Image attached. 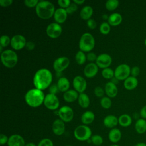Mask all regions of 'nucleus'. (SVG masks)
Here are the masks:
<instances>
[{
    "label": "nucleus",
    "mask_w": 146,
    "mask_h": 146,
    "mask_svg": "<svg viewBox=\"0 0 146 146\" xmlns=\"http://www.w3.org/2000/svg\"><path fill=\"white\" fill-rule=\"evenodd\" d=\"M136 131L139 134H143L146 132V120L144 119H138L135 125Z\"/></svg>",
    "instance_id": "28"
},
{
    "label": "nucleus",
    "mask_w": 146,
    "mask_h": 146,
    "mask_svg": "<svg viewBox=\"0 0 146 146\" xmlns=\"http://www.w3.org/2000/svg\"><path fill=\"white\" fill-rule=\"evenodd\" d=\"M33 81L36 88L45 90L51 86L52 81V73L47 68H40L35 73Z\"/></svg>",
    "instance_id": "1"
},
{
    "label": "nucleus",
    "mask_w": 146,
    "mask_h": 146,
    "mask_svg": "<svg viewBox=\"0 0 146 146\" xmlns=\"http://www.w3.org/2000/svg\"><path fill=\"white\" fill-rule=\"evenodd\" d=\"M64 100L68 103L75 102L78 99V92L75 90H68L64 92L63 95Z\"/></svg>",
    "instance_id": "22"
},
{
    "label": "nucleus",
    "mask_w": 146,
    "mask_h": 146,
    "mask_svg": "<svg viewBox=\"0 0 146 146\" xmlns=\"http://www.w3.org/2000/svg\"><path fill=\"white\" fill-rule=\"evenodd\" d=\"M140 74V68L137 66H134L131 69V74L133 77L137 76Z\"/></svg>",
    "instance_id": "45"
},
{
    "label": "nucleus",
    "mask_w": 146,
    "mask_h": 146,
    "mask_svg": "<svg viewBox=\"0 0 146 146\" xmlns=\"http://www.w3.org/2000/svg\"><path fill=\"white\" fill-rule=\"evenodd\" d=\"M135 146H146V143L144 142H140L137 143Z\"/></svg>",
    "instance_id": "53"
},
{
    "label": "nucleus",
    "mask_w": 146,
    "mask_h": 146,
    "mask_svg": "<svg viewBox=\"0 0 146 146\" xmlns=\"http://www.w3.org/2000/svg\"><path fill=\"white\" fill-rule=\"evenodd\" d=\"M102 75L104 78L107 79H111L115 76L114 71L112 68L109 67L103 69L102 71Z\"/></svg>",
    "instance_id": "33"
},
{
    "label": "nucleus",
    "mask_w": 146,
    "mask_h": 146,
    "mask_svg": "<svg viewBox=\"0 0 146 146\" xmlns=\"http://www.w3.org/2000/svg\"><path fill=\"white\" fill-rule=\"evenodd\" d=\"M13 0H0V6L2 7H7L13 3Z\"/></svg>",
    "instance_id": "48"
},
{
    "label": "nucleus",
    "mask_w": 146,
    "mask_h": 146,
    "mask_svg": "<svg viewBox=\"0 0 146 146\" xmlns=\"http://www.w3.org/2000/svg\"><path fill=\"white\" fill-rule=\"evenodd\" d=\"M39 2V1L38 0H25L24 1V3L27 7H34L36 6Z\"/></svg>",
    "instance_id": "42"
},
{
    "label": "nucleus",
    "mask_w": 146,
    "mask_h": 146,
    "mask_svg": "<svg viewBox=\"0 0 146 146\" xmlns=\"http://www.w3.org/2000/svg\"><path fill=\"white\" fill-rule=\"evenodd\" d=\"M138 85V80L136 77L129 76L124 82V86L128 90L135 89Z\"/></svg>",
    "instance_id": "23"
},
{
    "label": "nucleus",
    "mask_w": 146,
    "mask_h": 146,
    "mask_svg": "<svg viewBox=\"0 0 146 146\" xmlns=\"http://www.w3.org/2000/svg\"><path fill=\"white\" fill-rule=\"evenodd\" d=\"M104 90L100 86H97L94 88V94L98 98H103L104 94Z\"/></svg>",
    "instance_id": "39"
},
{
    "label": "nucleus",
    "mask_w": 146,
    "mask_h": 146,
    "mask_svg": "<svg viewBox=\"0 0 146 146\" xmlns=\"http://www.w3.org/2000/svg\"><path fill=\"white\" fill-rule=\"evenodd\" d=\"M84 0H74L73 2L76 3V5H82L83 3H84Z\"/></svg>",
    "instance_id": "51"
},
{
    "label": "nucleus",
    "mask_w": 146,
    "mask_h": 146,
    "mask_svg": "<svg viewBox=\"0 0 146 146\" xmlns=\"http://www.w3.org/2000/svg\"><path fill=\"white\" fill-rule=\"evenodd\" d=\"M1 59L3 66L7 68H13L17 64L18 56L12 50H4L1 54Z\"/></svg>",
    "instance_id": "4"
},
{
    "label": "nucleus",
    "mask_w": 146,
    "mask_h": 146,
    "mask_svg": "<svg viewBox=\"0 0 146 146\" xmlns=\"http://www.w3.org/2000/svg\"><path fill=\"white\" fill-rule=\"evenodd\" d=\"M144 44H145V46H146V38H145V40H144Z\"/></svg>",
    "instance_id": "57"
},
{
    "label": "nucleus",
    "mask_w": 146,
    "mask_h": 146,
    "mask_svg": "<svg viewBox=\"0 0 146 146\" xmlns=\"http://www.w3.org/2000/svg\"><path fill=\"white\" fill-rule=\"evenodd\" d=\"M118 124V118L113 115H107L103 119L104 125L109 128H114Z\"/></svg>",
    "instance_id": "20"
},
{
    "label": "nucleus",
    "mask_w": 146,
    "mask_h": 146,
    "mask_svg": "<svg viewBox=\"0 0 146 146\" xmlns=\"http://www.w3.org/2000/svg\"><path fill=\"white\" fill-rule=\"evenodd\" d=\"M9 140V137L5 134L1 133L0 135V144L1 145H5V144H7Z\"/></svg>",
    "instance_id": "47"
},
{
    "label": "nucleus",
    "mask_w": 146,
    "mask_h": 146,
    "mask_svg": "<svg viewBox=\"0 0 146 146\" xmlns=\"http://www.w3.org/2000/svg\"><path fill=\"white\" fill-rule=\"evenodd\" d=\"M119 124L123 127H129L132 122L131 117L128 114H123L118 118Z\"/></svg>",
    "instance_id": "30"
},
{
    "label": "nucleus",
    "mask_w": 146,
    "mask_h": 146,
    "mask_svg": "<svg viewBox=\"0 0 146 146\" xmlns=\"http://www.w3.org/2000/svg\"><path fill=\"white\" fill-rule=\"evenodd\" d=\"M91 142L95 145H100L103 142L102 137L99 135H92L91 137Z\"/></svg>",
    "instance_id": "36"
},
{
    "label": "nucleus",
    "mask_w": 146,
    "mask_h": 146,
    "mask_svg": "<svg viewBox=\"0 0 146 146\" xmlns=\"http://www.w3.org/2000/svg\"><path fill=\"white\" fill-rule=\"evenodd\" d=\"M87 25L90 29H94L96 27V22L94 19L90 18L87 21Z\"/></svg>",
    "instance_id": "43"
},
{
    "label": "nucleus",
    "mask_w": 146,
    "mask_h": 146,
    "mask_svg": "<svg viewBox=\"0 0 146 146\" xmlns=\"http://www.w3.org/2000/svg\"><path fill=\"white\" fill-rule=\"evenodd\" d=\"M121 138V132L118 128H114L111 129L108 133V139L113 143L119 142Z\"/></svg>",
    "instance_id": "21"
},
{
    "label": "nucleus",
    "mask_w": 146,
    "mask_h": 146,
    "mask_svg": "<svg viewBox=\"0 0 146 146\" xmlns=\"http://www.w3.org/2000/svg\"><path fill=\"white\" fill-rule=\"evenodd\" d=\"M26 43V40L23 35L17 34L11 38L10 45L14 50H20L25 47Z\"/></svg>",
    "instance_id": "12"
},
{
    "label": "nucleus",
    "mask_w": 146,
    "mask_h": 146,
    "mask_svg": "<svg viewBox=\"0 0 146 146\" xmlns=\"http://www.w3.org/2000/svg\"><path fill=\"white\" fill-rule=\"evenodd\" d=\"M131 68L127 64H121L115 70V77L119 80H125L131 74Z\"/></svg>",
    "instance_id": "7"
},
{
    "label": "nucleus",
    "mask_w": 146,
    "mask_h": 146,
    "mask_svg": "<svg viewBox=\"0 0 146 146\" xmlns=\"http://www.w3.org/2000/svg\"><path fill=\"white\" fill-rule=\"evenodd\" d=\"M123 20L122 16L118 13H114L111 14L108 19V23L110 26H116L120 25Z\"/></svg>",
    "instance_id": "24"
},
{
    "label": "nucleus",
    "mask_w": 146,
    "mask_h": 146,
    "mask_svg": "<svg viewBox=\"0 0 146 146\" xmlns=\"http://www.w3.org/2000/svg\"><path fill=\"white\" fill-rule=\"evenodd\" d=\"M87 59V56L84 53V52L82 51H78L76 55H75V60L76 62L79 64V65H82L83 64Z\"/></svg>",
    "instance_id": "31"
},
{
    "label": "nucleus",
    "mask_w": 146,
    "mask_h": 146,
    "mask_svg": "<svg viewBox=\"0 0 146 146\" xmlns=\"http://www.w3.org/2000/svg\"><path fill=\"white\" fill-rule=\"evenodd\" d=\"M112 59L111 56L106 53H103L99 55L96 60V64L101 68H108L112 63Z\"/></svg>",
    "instance_id": "13"
},
{
    "label": "nucleus",
    "mask_w": 146,
    "mask_h": 146,
    "mask_svg": "<svg viewBox=\"0 0 146 146\" xmlns=\"http://www.w3.org/2000/svg\"><path fill=\"white\" fill-rule=\"evenodd\" d=\"M78 101L79 106L84 108H87L90 103V100L88 96L84 92L79 95Z\"/></svg>",
    "instance_id": "29"
},
{
    "label": "nucleus",
    "mask_w": 146,
    "mask_h": 146,
    "mask_svg": "<svg viewBox=\"0 0 146 146\" xmlns=\"http://www.w3.org/2000/svg\"><path fill=\"white\" fill-rule=\"evenodd\" d=\"M87 59L90 61V62H94V61H96V59H97V56L93 52H90L87 54Z\"/></svg>",
    "instance_id": "44"
},
{
    "label": "nucleus",
    "mask_w": 146,
    "mask_h": 146,
    "mask_svg": "<svg viewBox=\"0 0 146 146\" xmlns=\"http://www.w3.org/2000/svg\"><path fill=\"white\" fill-rule=\"evenodd\" d=\"M62 32V28L58 23H51L46 28L47 35L51 38L56 39L60 36Z\"/></svg>",
    "instance_id": "11"
},
{
    "label": "nucleus",
    "mask_w": 146,
    "mask_h": 146,
    "mask_svg": "<svg viewBox=\"0 0 146 146\" xmlns=\"http://www.w3.org/2000/svg\"><path fill=\"white\" fill-rule=\"evenodd\" d=\"M48 90L50 91V94H55V95H56V94L58 93V91H59L56 84H54L51 85L49 87Z\"/></svg>",
    "instance_id": "46"
},
{
    "label": "nucleus",
    "mask_w": 146,
    "mask_h": 146,
    "mask_svg": "<svg viewBox=\"0 0 146 146\" xmlns=\"http://www.w3.org/2000/svg\"><path fill=\"white\" fill-rule=\"evenodd\" d=\"M77 9H78V5L74 2H72V3H71L70 6L67 9H66V10L68 14H71L74 12H75L77 10Z\"/></svg>",
    "instance_id": "40"
},
{
    "label": "nucleus",
    "mask_w": 146,
    "mask_h": 146,
    "mask_svg": "<svg viewBox=\"0 0 146 146\" xmlns=\"http://www.w3.org/2000/svg\"><path fill=\"white\" fill-rule=\"evenodd\" d=\"M44 98L43 91L35 88L27 91L25 95V100L28 106L35 108L43 103Z\"/></svg>",
    "instance_id": "2"
},
{
    "label": "nucleus",
    "mask_w": 146,
    "mask_h": 146,
    "mask_svg": "<svg viewBox=\"0 0 146 146\" xmlns=\"http://www.w3.org/2000/svg\"><path fill=\"white\" fill-rule=\"evenodd\" d=\"M111 30L110 25L107 22H102L99 26V31L100 32L104 35L108 34Z\"/></svg>",
    "instance_id": "34"
},
{
    "label": "nucleus",
    "mask_w": 146,
    "mask_h": 146,
    "mask_svg": "<svg viewBox=\"0 0 146 146\" xmlns=\"http://www.w3.org/2000/svg\"><path fill=\"white\" fill-rule=\"evenodd\" d=\"M67 15L68 14L66 9L59 7L55 10L54 14V18L56 23L60 24L64 23L66 21Z\"/></svg>",
    "instance_id": "18"
},
{
    "label": "nucleus",
    "mask_w": 146,
    "mask_h": 146,
    "mask_svg": "<svg viewBox=\"0 0 146 146\" xmlns=\"http://www.w3.org/2000/svg\"><path fill=\"white\" fill-rule=\"evenodd\" d=\"M140 114L142 119H146V105L141 108L140 111Z\"/></svg>",
    "instance_id": "50"
},
{
    "label": "nucleus",
    "mask_w": 146,
    "mask_h": 146,
    "mask_svg": "<svg viewBox=\"0 0 146 146\" xmlns=\"http://www.w3.org/2000/svg\"><path fill=\"white\" fill-rule=\"evenodd\" d=\"M108 17L109 16H108L107 14H103V15H102V18L103 19H107L108 20Z\"/></svg>",
    "instance_id": "55"
},
{
    "label": "nucleus",
    "mask_w": 146,
    "mask_h": 146,
    "mask_svg": "<svg viewBox=\"0 0 146 146\" xmlns=\"http://www.w3.org/2000/svg\"><path fill=\"white\" fill-rule=\"evenodd\" d=\"M72 84L75 90L80 94L83 93L87 87V82L86 79L80 75L76 76L74 78Z\"/></svg>",
    "instance_id": "14"
},
{
    "label": "nucleus",
    "mask_w": 146,
    "mask_h": 146,
    "mask_svg": "<svg viewBox=\"0 0 146 146\" xmlns=\"http://www.w3.org/2000/svg\"><path fill=\"white\" fill-rule=\"evenodd\" d=\"M11 43V39L7 35H3L0 38V45L3 47H7Z\"/></svg>",
    "instance_id": "37"
},
{
    "label": "nucleus",
    "mask_w": 146,
    "mask_h": 146,
    "mask_svg": "<svg viewBox=\"0 0 146 146\" xmlns=\"http://www.w3.org/2000/svg\"><path fill=\"white\" fill-rule=\"evenodd\" d=\"M54 5L50 1H39L35 7L36 15L42 19H48L54 16L55 13Z\"/></svg>",
    "instance_id": "3"
},
{
    "label": "nucleus",
    "mask_w": 146,
    "mask_h": 146,
    "mask_svg": "<svg viewBox=\"0 0 146 146\" xmlns=\"http://www.w3.org/2000/svg\"><path fill=\"white\" fill-rule=\"evenodd\" d=\"M52 130L53 133L56 136L62 135L65 131L64 122L61 119H58L54 121L52 125Z\"/></svg>",
    "instance_id": "15"
},
{
    "label": "nucleus",
    "mask_w": 146,
    "mask_h": 146,
    "mask_svg": "<svg viewBox=\"0 0 146 146\" xmlns=\"http://www.w3.org/2000/svg\"><path fill=\"white\" fill-rule=\"evenodd\" d=\"M25 146H37V145L35 143H34L30 142V143H28L26 144Z\"/></svg>",
    "instance_id": "54"
},
{
    "label": "nucleus",
    "mask_w": 146,
    "mask_h": 146,
    "mask_svg": "<svg viewBox=\"0 0 146 146\" xmlns=\"http://www.w3.org/2000/svg\"><path fill=\"white\" fill-rule=\"evenodd\" d=\"M58 89L60 91L65 92L70 88V81L66 77H60L56 83Z\"/></svg>",
    "instance_id": "25"
},
{
    "label": "nucleus",
    "mask_w": 146,
    "mask_h": 146,
    "mask_svg": "<svg viewBox=\"0 0 146 146\" xmlns=\"http://www.w3.org/2000/svg\"><path fill=\"white\" fill-rule=\"evenodd\" d=\"M8 146H25V141L23 137L18 134H14L9 137Z\"/></svg>",
    "instance_id": "16"
},
{
    "label": "nucleus",
    "mask_w": 146,
    "mask_h": 146,
    "mask_svg": "<svg viewBox=\"0 0 146 146\" xmlns=\"http://www.w3.org/2000/svg\"><path fill=\"white\" fill-rule=\"evenodd\" d=\"M93 14V9L90 6H84L80 11V18L83 20H88Z\"/></svg>",
    "instance_id": "27"
},
{
    "label": "nucleus",
    "mask_w": 146,
    "mask_h": 146,
    "mask_svg": "<svg viewBox=\"0 0 146 146\" xmlns=\"http://www.w3.org/2000/svg\"><path fill=\"white\" fill-rule=\"evenodd\" d=\"M57 3L61 8L66 9L70 6L71 2L70 0H58Z\"/></svg>",
    "instance_id": "41"
},
{
    "label": "nucleus",
    "mask_w": 146,
    "mask_h": 146,
    "mask_svg": "<svg viewBox=\"0 0 146 146\" xmlns=\"http://www.w3.org/2000/svg\"><path fill=\"white\" fill-rule=\"evenodd\" d=\"M110 146H120V145H117V144H114L110 145Z\"/></svg>",
    "instance_id": "56"
},
{
    "label": "nucleus",
    "mask_w": 146,
    "mask_h": 146,
    "mask_svg": "<svg viewBox=\"0 0 146 146\" xmlns=\"http://www.w3.org/2000/svg\"><path fill=\"white\" fill-rule=\"evenodd\" d=\"M119 5V2L117 0H108L105 3L106 8L109 11L115 10Z\"/></svg>",
    "instance_id": "32"
},
{
    "label": "nucleus",
    "mask_w": 146,
    "mask_h": 146,
    "mask_svg": "<svg viewBox=\"0 0 146 146\" xmlns=\"http://www.w3.org/2000/svg\"><path fill=\"white\" fill-rule=\"evenodd\" d=\"M95 41L93 35L89 33H85L81 36L79 42V47L83 52H90L95 47Z\"/></svg>",
    "instance_id": "5"
},
{
    "label": "nucleus",
    "mask_w": 146,
    "mask_h": 146,
    "mask_svg": "<svg viewBox=\"0 0 146 146\" xmlns=\"http://www.w3.org/2000/svg\"><path fill=\"white\" fill-rule=\"evenodd\" d=\"M25 47L29 51L33 50L35 48V44L32 41H28V42H27V43L26 44Z\"/></svg>",
    "instance_id": "49"
},
{
    "label": "nucleus",
    "mask_w": 146,
    "mask_h": 146,
    "mask_svg": "<svg viewBox=\"0 0 146 146\" xmlns=\"http://www.w3.org/2000/svg\"><path fill=\"white\" fill-rule=\"evenodd\" d=\"M58 114L60 119L64 123L70 122L74 118V111L69 106H64L59 108Z\"/></svg>",
    "instance_id": "8"
},
{
    "label": "nucleus",
    "mask_w": 146,
    "mask_h": 146,
    "mask_svg": "<svg viewBox=\"0 0 146 146\" xmlns=\"http://www.w3.org/2000/svg\"><path fill=\"white\" fill-rule=\"evenodd\" d=\"M104 91L109 98H114L118 93V89L116 85L111 82H107L105 84Z\"/></svg>",
    "instance_id": "19"
},
{
    "label": "nucleus",
    "mask_w": 146,
    "mask_h": 146,
    "mask_svg": "<svg viewBox=\"0 0 146 146\" xmlns=\"http://www.w3.org/2000/svg\"><path fill=\"white\" fill-rule=\"evenodd\" d=\"M43 103L48 110H55L58 108L60 102L56 95L49 93L45 96Z\"/></svg>",
    "instance_id": "9"
},
{
    "label": "nucleus",
    "mask_w": 146,
    "mask_h": 146,
    "mask_svg": "<svg viewBox=\"0 0 146 146\" xmlns=\"http://www.w3.org/2000/svg\"><path fill=\"white\" fill-rule=\"evenodd\" d=\"M95 119V114L90 111L84 112L81 116V121L84 125H88L91 124Z\"/></svg>",
    "instance_id": "26"
},
{
    "label": "nucleus",
    "mask_w": 146,
    "mask_h": 146,
    "mask_svg": "<svg viewBox=\"0 0 146 146\" xmlns=\"http://www.w3.org/2000/svg\"><path fill=\"white\" fill-rule=\"evenodd\" d=\"M111 82H112L113 83H114V84H116L117 83H118V82H119V80L117 79V78H116L115 76L113 77V78H112V79H111Z\"/></svg>",
    "instance_id": "52"
},
{
    "label": "nucleus",
    "mask_w": 146,
    "mask_h": 146,
    "mask_svg": "<svg viewBox=\"0 0 146 146\" xmlns=\"http://www.w3.org/2000/svg\"><path fill=\"white\" fill-rule=\"evenodd\" d=\"M66 146H72V145H66Z\"/></svg>",
    "instance_id": "58"
},
{
    "label": "nucleus",
    "mask_w": 146,
    "mask_h": 146,
    "mask_svg": "<svg viewBox=\"0 0 146 146\" xmlns=\"http://www.w3.org/2000/svg\"><path fill=\"white\" fill-rule=\"evenodd\" d=\"M37 146H54V143L51 139L44 138L39 142Z\"/></svg>",
    "instance_id": "38"
},
{
    "label": "nucleus",
    "mask_w": 146,
    "mask_h": 146,
    "mask_svg": "<svg viewBox=\"0 0 146 146\" xmlns=\"http://www.w3.org/2000/svg\"><path fill=\"white\" fill-rule=\"evenodd\" d=\"M98 72V66L96 63L91 62L87 64L84 68V74L86 77L91 78L94 77Z\"/></svg>",
    "instance_id": "17"
},
{
    "label": "nucleus",
    "mask_w": 146,
    "mask_h": 146,
    "mask_svg": "<svg viewBox=\"0 0 146 146\" xmlns=\"http://www.w3.org/2000/svg\"><path fill=\"white\" fill-rule=\"evenodd\" d=\"M70 64V59L66 56H61L56 59L53 63V68L57 73H60L66 70Z\"/></svg>",
    "instance_id": "10"
},
{
    "label": "nucleus",
    "mask_w": 146,
    "mask_h": 146,
    "mask_svg": "<svg viewBox=\"0 0 146 146\" xmlns=\"http://www.w3.org/2000/svg\"><path fill=\"white\" fill-rule=\"evenodd\" d=\"M101 106L105 109H108L111 107L112 102L110 98L108 96H103L100 102Z\"/></svg>",
    "instance_id": "35"
},
{
    "label": "nucleus",
    "mask_w": 146,
    "mask_h": 146,
    "mask_svg": "<svg viewBox=\"0 0 146 146\" xmlns=\"http://www.w3.org/2000/svg\"><path fill=\"white\" fill-rule=\"evenodd\" d=\"M74 135V137L79 141H87L92 136V131L86 125H80L75 129Z\"/></svg>",
    "instance_id": "6"
}]
</instances>
